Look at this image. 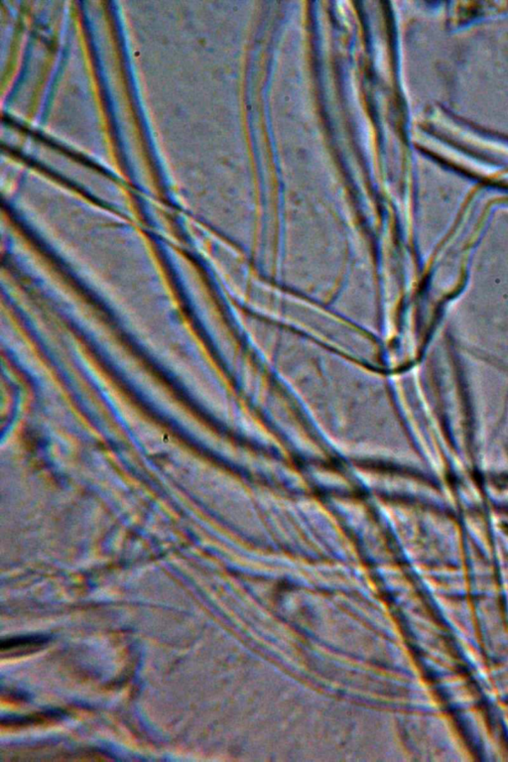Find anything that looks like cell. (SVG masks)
<instances>
[{"mask_svg":"<svg viewBox=\"0 0 508 762\" xmlns=\"http://www.w3.org/2000/svg\"><path fill=\"white\" fill-rule=\"evenodd\" d=\"M49 642V638L45 635H26V637H17L12 638H7L6 640H2L1 645H0V650H1L2 654L4 653L13 652L16 650V655L18 652H24L26 650L38 649L42 645L46 644Z\"/></svg>","mask_w":508,"mask_h":762,"instance_id":"1","label":"cell"}]
</instances>
